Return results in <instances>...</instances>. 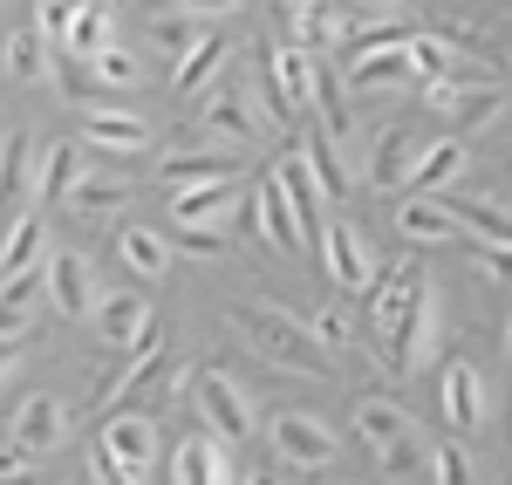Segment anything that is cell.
<instances>
[{
    "label": "cell",
    "instance_id": "obj_1",
    "mask_svg": "<svg viewBox=\"0 0 512 485\" xmlns=\"http://www.w3.org/2000/svg\"><path fill=\"white\" fill-rule=\"evenodd\" d=\"M233 328H246V342L280 369H301V376H328V349L315 342V328L301 322L294 308H280V301H246L233 308Z\"/></svg>",
    "mask_w": 512,
    "mask_h": 485
},
{
    "label": "cell",
    "instance_id": "obj_2",
    "mask_svg": "<svg viewBox=\"0 0 512 485\" xmlns=\"http://www.w3.org/2000/svg\"><path fill=\"white\" fill-rule=\"evenodd\" d=\"M321 103V55H308L301 41H274L267 48V117L301 123Z\"/></svg>",
    "mask_w": 512,
    "mask_h": 485
},
{
    "label": "cell",
    "instance_id": "obj_3",
    "mask_svg": "<svg viewBox=\"0 0 512 485\" xmlns=\"http://www.w3.org/2000/svg\"><path fill=\"white\" fill-rule=\"evenodd\" d=\"M267 445H274V458L294 465V472H328L335 451H342V438H335L321 417H308V410H274V417H267Z\"/></svg>",
    "mask_w": 512,
    "mask_h": 485
},
{
    "label": "cell",
    "instance_id": "obj_4",
    "mask_svg": "<svg viewBox=\"0 0 512 485\" xmlns=\"http://www.w3.org/2000/svg\"><path fill=\"white\" fill-rule=\"evenodd\" d=\"M383 349H390V363H403V369H431L437 363V349H444V301H437L431 281L417 287V301L403 308V322L383 335Z\"/></svg>",
    "mask_w": 512,
    "mask_h": 485
},
{
    "label": "cell",
    "instance_id": "obj_5",
    "mask_svg": "<svg viewBox=\"0 0 512 485\" xmlns=\"http://www.w3.org/2000/svg\"><path fill=\"white\" fill-rule=\"evenodd\" d=\"M246 219L260 226V240L280 246V253H308V240H315V226L301 219V205L287 199V185H280L274 171H260L253 178V192H246Z\"/></svg>",
    "mask_w": 512,
    "mask_h": 485
},
{
    "label": "cell",
    "instance_id": "obj_6",
    "mask_svg": "<svg viewBox=\"0 0 512 485\" xmlns=\"http://www.w3.org/2000/svg\"><path fill=\"white\" fill-rule=\"evenodd\" d=\"M192 397H198V417H205V431H212L219 445H239V438H253V404H246V390H239L226 369H198V376H192Z\"/></svg>",
    "mask_w": 512,
    "mask_h": 485
},
{
    "label": "cell",
    "instance_id": "obj_7",
    "mask_svg": "<svg viewBox=\"0 0 512 485\" xmlns=\"http://www.w3.org/2000/svg\"><path fill=\"white\" fill-rule=\"evenodd\" d=\"M321 274L342 287V294H369V281H376V260H369V246H362V233H355L349 219H321Z\"/></svg>",
    "mask_w": 512,
    "mask_h": 485
},
{
    "label": "cell",
    "instance_id": "obj_8",
    "mask_svg": "<svg viewBox=\"0 0 512 485\" xmlns=\"http://www.w3.org/2000/svg\"><path fill=\"white\" fill-rule=\"evenodd\" d=\"M424 103H431L437 117H451L458 130H485V123L506 110V89L499 82H424Z\"/></svg>",
    "mask_w": 512,
    "mask_h": 485
},
{
    "label": "cell",
    "instance_id": "obj_9",
    "mask_svg": "<svg viewBox=\"0 0 512 485\" xmlns=\"http://www.w3.org/2000/svg\"><path fill=\"white\" fill-rule=\"evenodd\" d=\"M287 14V41H301L308 55H328V48H349V0H301V7H280Z\"/></svg>",
    "mask_w": 512,
    "mask_h": 485
},
{
    "label": "cell",
    "instance_id": "obj_10",
    "mask_svg": "<svg viewBox=\"0 0 512 485\" xmlns=\"http://www.w3.org/2000/svg\"><path fill=\"white\" fill-rule=\"evenodd\" d=\"M7 431H14V445L21 451H62L69 445V404L55 397V390H35V397H21V410L7 417Z\"/></svg>",
    "mask_w": 512,
    "mask_h": 485
},
{
    "label": "cell",
    "instance_id": "obj_11",
    "mask_svg": "<svg viewBox=\"0 0 512 485\" xmlns=\"http://www.w3.org/2000/svg\"><path fill=\"white\" fill-rule=\"evenodd\" d=\"M437 410H444V424H451L458 438L485 431V376H478L472 363H444L437 369Z\"/></svg>",
    "mask_w": 512,
    "mask_h": 485
},
{
    "label": "cell",
    "instance_id": "obj_12",
    "mask_svg": "<svg viewBox=\"0 0 512 485\" xmlns=\"http://www.w3.org/2000/svg\"><path fill=\"white\" fill-rule=\"evenodd\" d=\"M417 287H424V267L417 260H390V267H376V281H369V328L376 335H390L396 322H403V308L417 301Z\"/></svg>",
    "mask_w": 512,
    "mask_h": 485
},
{
    "label": "cell",
    "instance_id": "obj_13",
    "mask_svg": "<svg viewBox=\"0 0 512 485\" xmlns=\"http://www.w3.org/2000/svg\"><path fill=\"white\" fill-rule=\"evenodd\" d=\"M96 445L117 458L130 479H144L151 472V458H158V424L144 417V410H110V424H103V438Z\"/></svg>",
    "mask_w": 512,
    "mask_h": 485
},
{
    "label": "cell",
    "instance_id": "obj_14",
    "mask_svg": "<svg viewBox=\"0 0 512 485\" xmlns=\"http://www.w3.org/2000/svg\"><path fill=\"white\" fill-rule=\"evenodd\" d=\"M41 281H48V301H55L62 315H96V301H103V287H96V267H89L82 253H48Z\"/></svg>",
    "mask_w": 512,
    "mask_h": 485
},
{
    "label": "cell",
    "instance_id": "obj_15",
    "mask_svg": "<svg viewBox=\"0 0 512 485\" xmlns=\"http://www.w3.org/2000/svg\"><path fill=\"white\" fill-rule=\"evenodd\" d=\"M171 485H239L233 479V458L212 431H185L178 451H171Z\"/></svg>",
    "mask_w": 512,
    "mask_h": 485
},
{
    "label": "cell",
    "instance_id": "obj_16",
    "mask_svg": "<svg viewBox=\"0 0 512 485\" xmlns=\"http://www.w3.org/2000/svg\"><path fill=\"white\" fill-rule=\"evenodd\" d=\"M89 322H96V335H103L110 349H130V342L151 328V294H144V287H110Z\"/></svg>",
    "mask_w": 512,
    "mask_h": 485
},
{
    "label": "cell",
    "instance_id": "obj_17",
    "mask_svg": "<svg viewBox=\"0 0 512 485\" xmlns=\"http://www.w3.org/2000/svg\"><path fill=\"white\" fill-rule=\"evenodd\" d=\"M396 233L417 240V246H451L465 226H458L451 205H437V192H403V199H396Z\"/></svg>",
    "mask_w": 512,
    "mask_h": 485
},
{
    "label": "cell",
    "instance_id": "obj_18",
    "mask_svg": "<svg viewBox=\"0 0 512 485\" xmlns=\"http://www.w3.org/2000/svg\"><path fill=\"white\" fill-rule=\"evenodd\" d=\"M239 205V178H212V185H178L171 192V226H226Z\"/></svg>",
    "mask_w": 512,
    "mask_h": 485
},
{
    "label": "cell",
    "instance_id": "obj_19",
    "mask_svg": "<svg viewBox=\"0 0 512 485\" xmlns=\"http://www.w3.org/2000/svg\"><path fill=\"white\" fill-rule=\"evenodd\" d=\"M403 82H417V76H410V41L349 55V89H355V96H383V89H403Z\"/></svg>",
    "mask_w": 512,
    "mask_h": 485
},
{
    "label": "cell",
    "instance_id": "obj_20",
    "mask_svg": "<svg viewBox=\"0 0 512 485\" xmlns=\"http://www.w3.org/2000/svg\"><path fill=\"white\" fill-rule=\"evenodd\" d=\"M82 178H89V151H82L76 137H62V144H48L41 164H35V199L41 205H62Z\"/></svg>",
    "mask_w": 512,
    "mask_h": 485
},
{
    "label": "cell",
    "instance_id": "obj_21",
    "mask_svg": "<svg viewBox=\"0 0 512 485\" xmlns=\"http://www.w3.org/2000/svg\"><path fill=\"white\" fill-rule=\"evenodd\" d=\"M48 267V219L41 212H21L14 226H7V240H0V274L7 281H28Z\"/></svg>",
    "mask_w": 512,
    "mask_h": 485
},
{
    "label": "cell",
    "instance_id": "obj_22",
    "mask_svg": "<svg viewBox=\"0 0 512 485\" xmlns=\"http://www.w3.org/2000/svg\"><path fill=\"white\" fill-rule=\"evenodd\" d=\"M465 171H472L465 137H437V144H424V151H417V164H410V185H403V192H444V185H458Z\"/></svg>",
    "mask_w": 512,
    "mask_h": 485
},
{
    "label": "cell",
    "instance_id": "obj_23",
    "mask_svg": "<svg viewBox=\"0 0 512 485\" xmlns=\"http://www.w3.org/2000/svg\"><path fill=\"white\" fill-rule=\"evenodd\" d=\"M82 144L130 158V151H151V123L130 117V110H89V117H82Z\"/></svg>",
    "mask_w": 512,
    "mask_h": 485
},
{
    "label": "cell",
    "instance_id": "obj_24",
    "mask_svg": "<svg viewBox=\"0 0 512 485\" xmlns=\"http://www.w3.org/2000/svg\"><path fill=\"white\" fill-rule=\"evenodd\" d=\"M294 144H301L308 171L321 178V192H328V199H342V192H349V151H342V144H335V137H328V130H321L315 117H301Z\"/></svg>",
    "mask_w": 512,
    "mask_h": 485
},
{
    "label": "cell",
    "instance_id": "obj_25",
    "mask_svg": "<svg viewBox=\"0 0 512 485\" xmlns=\"http://www.w3.org/2000/svg\"><path fill=\"white\" fill-rule=\"evenodd\" d=\"M417 417L396 404V397H355V410H349V438L355 445H369V451H383L390 438H403Z\"/></svg>",
    "mask_w": 512,
    "mask_h": 485
},
{
    "label": "cell",
    "instance_id": "obj_26",
    "mask_svg": "<svg viewBox=\"0 0 512 485\" xmlns=\"http://www.w3.org/2000/svg\"><path fill=\"white\" fill-rule=\"evenodd\" d=\"M21 192H35V144L0 137V226L21 219Z\"/></svg>",
    "mask_w": 512,
    "mask_h": 485
},
{
    "label": "cell",
    "instance_id": "obj_27",
    "mask_svg": "<svg viewBox=\"0 0 512 485\" xmlns=\"http://www.w3.org/2000/svg\"><path fill=\"white\" fill-rule=\"evenodd\" d=\"M198 130L219 137V144H253V110H246V89H212L205 110H198Z\"/></svg>",
    "mask_w": 512,
    "mask_h": 485
},
{
    "label": "cell",
    "instance_id": "obj_28",
    "mask_svg": "<svg viewBox=\"0 0 512 485\" xmlns=\"http://www.w3.org/2000/svg\"><path fill=\"white\" fill-rule=\"evenodd\" d=\"M410 164H417V137L390 123L383 137H376V151H369V185H383V192H403L410 185Z\"/></svg>",
    "mask_w": 512,
    "mask_h": 485
},
{
    "label": "cell",
    "instance_id": "obj_29",
    "mask_svg": "<svg viewBox=\"0 0 512 485\" xmlns=\"http://www.w3.org/2000/svg\"><path fill=\"white\" fill-rule=\"evenodd\" d=\"M117 260L137 274V281H164V274H171V240L151 233V226H123L117 233Z\"/></svg>",
    "mask_w": 512,
    "mask_h": 485
},
{
    "label": "cell",
    "instance_id": "obj_30",
    "mask_svg": "<svg viewBox=\"0 0 512 485\" xmlns=\"http://www.w3.org/2000/svg\"><path fill=\"white\" fill-rule=\"evenodd\" d=\"M110 41H117V21H110V7H103V0H82L76 28H69V41H62V62H96Z\"/></svg>",
    "mask_w": 512,
    "mask_h": 485
},
{
    "label": "cell",
    "instance_id": "obj_31",
    "mask_svg": "<svg viewBox=\"0 0 512 485\" xmlns=\"http://www.w3.org/2000/svg\"><path fill=\"white\" fill-rule=\"evenodd\" d=\"M62 205H69L76 219H117V212H130V185H123V178H103V171H89Z\"/></svg>",
    "mask_w": 512,
    "mask_h": 485
},
{
    "label": "cell",
    "instance_id": "obj_32",
    "mask_svg": "<svg viewBox=\"0 0 512 485\" xmlns=\"http://www.w3.org/2000/svg\"><path fill=\"white\" fill-rule=\"evenodd\" d=\"M219 69H226V41H219V35H205L198 48H185V55L171 62V89H178V96H198V89L219 76Z\"/></svg>",
    "mask_w": 512,
    "mask_h": 485
},
{
    "label": "cell",
    "instance_id": "obj_33",
    "mask_svg": "<svg viewBox=\"0 0 512 485\" xmlns=\"http://www.w3.org/2000/svg\"><path fill=\"white\" fill-rule=\"evenodd\" d=\"M451 212H458V226L478 246H512V205L506 199H465V205H451Z\"/></svg>",
    "mask_w": 512,
    "mask_h": 485
},
{
    "label": "cell",
    "instance_id": "obj_34",
    "mask_svg": "<svg viewBox=\"0 0 512 485\" xmlns=\"http://www.w3.org/2000/svg\"><path fill=\"white\" fill-rule=\"evenodd\" d=\"M158 178L178 192V185H212V178H233V158H219V151H171L158 164Z\"/></svg>",
    "mask_w": 512,
    "mask_h": 485
},
{
    "label": "cell",
    "instance_id": "obj_35",
    "mask_svg": "<svg viewBox=\"0 0 512 485\" xmlns=\"http://www.w3.org/2000/svg\"><path fill=\"white\" fill-rule=\"evenodd\" d=\"M151 48H164V55H185V48H198L205 41V28H198V14H185V7H164V14H151Z\"/></svg>",
    "mask_w": 512,
    "mask_h": 485
},
{
    "label": "cell",
    "instance_id": "obj_36",
    "mask_svg": "<svg viewBox=\"0 0 512 485\" xmlns=\"http://www.w3.org/2000/svg\"><path fill=\"white\" fill-rule=\"evenodd\" d=\"M376 458H383V472H390V479H417V472H431V438L410 424V431H403V438H390Z\"/></svg>",
    "mask_w": 512,
    "mask_h": 485
},
{
    "label": "cell",
    "instance_id": "obj_37",
    "mask_svg": "<svg viewBox=\"0 0 512 485\" xmlns=\"http://www.w3.org/2000/svg\"><path fill=\"white\" fill-rule=\"evenodd\" d=\"M48 69H55V55H48V41L41 35H7V76L14 82H48Z\"/></svg>",
    "mask_w": 512,
    "mask_h": 485
},
{
    "label": "cell",
    "instance_id": "obj_38",
    "mask_svg": "<svg viewBox=\"0 0 512 485\" xmlns=\"http://www.w3.org/2000/svg\"><path fill=\"white\" fill-rule=\"evenodd\" d=\"M28 281H35V274H28ZM28 281L0 287V335H7V342H21V335L35 328V287Z\"/></svg>",
    "mask_w": 512,
    "mask_h": 485
},
{
    "label": "cell",
    "instance_id": "obj_39",
    "mask_svg": "<svg viewBox=\"0 0 512 485\" xmlns=\"http://www.w3.org/2000/svg\"><path fill=\"white\" fill-rule=\"evenodd\" d=\"M451 55H458V48H451L444 35H410V76L417 82H444L451 76Z\"/></svg>",
    "mask_w": 512,
    "mask_h": 485
},
{
    "label": "cell",
    "instance_id": "obj_40",
    "mask_svg": "<svg viewBox=\"0 0 512 485\" xmlns=\"http://www.w3.org/2000/svg\"><path fill=\"white\" fill-rule=\"evenodd\" d=\"M89 76L110 82V89H137V82H144V62H137L130 48H117V41H110V48H103V55L89 62Z\"/></svg>",
    "mask_w": 512,
    "mask_h": 485
},
{
    "label": "cell",
    "instance_id": "obj_41",
    "mask_svg": "<svg viewBox=\"0 0 512 485\" xmlns=\"http://www.w3.org/2000/svg\"><path fill=\"white\" fill-rule=\"evenodd\" d=\"M431 485H472V458L458 451V438H431Z\"/></svg>",
    "mask_w": 512,
    "mask_h": 485
},
{
    "label": "cell",
    "instance_id": "obj_42",
    "mask_svg": "<svg viewBox=\"0 0 512 485\" xmlns=\"http://www.w3.org/2000/svg\"><path fill=\"white\" fill-rule=\"evenodd\" d=\"M76 14H82V0H41L35 35L48 41V48H62V41H69V28H76Z\"/></svg>",
    "mask_w": 512,
    "mask_h": 485
},
{
    "label": "cell",
    "instance_id": "obj_43",
    "mask_svg": "<svg viewBox=\"0 0 512 485\" xmlns=\"http://www.w3.org/2000/svg\"><path fill=\"white\" fill-rule=\"evenodd\" d=\"M308 328H315V342L328 349V356H342V349H355V328H349V315H342V308H321V315H315Z\"/></svg>",
    "mask_w": 512,
    "mask_h": 485
},
{
    "label": "cell",
    "instance_id": "obj_44",
    "mask_svg": "<svg viewBox=\"0 0 512 485\" xmlns=\"http://www.w3.org/2000/svg\"><path fill=\"white\" fill-rule=\"evenodd\" d=\"M171 240L185 246L192 260H219V253H226V233H219V226H171Z\"/></svg>",
    "mask_w": 512,
    "mask_h": 485
},
{
    "label": "cell",
    "instance_id": "obj_45",
    "mask_svg": "<svg viewBox=\"0 0 512 485\" xmlns=\"http://www.w3.org/2000/svg\"><path fill=\"white\" fill-rule=\"evenodd\" d=\"M0 485H35V451H21L14 438L0 445Z\"/></svg>",
    "mask_w": 512,
    "mask_h": 485
},
{
    "label": "cell",
    "instance_id": "obj_46",
    "mask_svg": "<svg viewBox=\"0 0 512 485\" xmlns=\"http://www.w3.org/2000/svg\"><path fill=\"white\" fill-rule=\"evenodd\" d=\"M89 479H96V485H137V479H130V472H123V465H117V458H110L103 445H89Z\"/></svg>",
    "mask_w": 512,
    "mask_h": 485
},
{
    "label": "cell",
    "instance_id": "obj_47",
    "mask_svg": "<svg viewBox=\"0 0 512 485\" xmlns=\"http://www.w3.org/2000/svg\"><path fill=\"white\" fill-rule=\"evenodd\" d=\"M478 267H485L492 281H512V246H478Z\"/></svg>",
    "mask_w": 512,
    "mask_h": 485
},
{
    "label": "cell",
    "instance_id": "obj_48",
    "mask_svg": "<svg viewBox=\"0 0 512 485\" xmlns=\"http://www.w3.org/2000/svg\"><path fill=\"white\" fill-rule=\"evenodd\" d=\"M164 7H185V14H198V21H205V14H239L246 0H164Z\"/></svg>",
    "mask_w": 512,
    "mask_h": 485
},
{
    "label": "cell",
    "instance_id": "obj_49",
    "mask_svg": "<svg viewBox=\"0 0 512 485\" xmlns=\"http://www.w3.org/2000/svg\"><path fill=\"white\" fill-rule=\"evenodd\" d=\"M403 7H410V0H349V14H376V21H390Z\"/></svg>",
    "mask_w": 512,
    "mask_h": 485
},
{
    "label": "cell",
    "instance_id": "obj_50",
    "mask_svg": "<svg viewBox=\"0 0 512 485\" xmlns=\"http://www.w3.org/2000/svg\"><path fill=\"white\" fill-rule=\"evenodd\" d=\"M14 356H21V342H7V335H0V376L14 369Z\"/></svg>",
    "mask_w": 512,
    "mask_h": 485
},
{
    "label": "cell",
    "instance_id": "obj_51",
    "mask_svg": "<svg viewBox=\"0 0 512 485\" xmlns=\"http://www.w3.org/2000/svg\"><path fill=\"white\" fill-rule=\"evenodd\" d=\"M239 485H280V472H267V465H260V472H246Z\"/></svg>",
    "mask_w": 512,
    "mask_h": 485
},
{
    "label": "cell",
    "instance_id": "obj_52",
    "mask_svg": "<svg viewBox=\"0 0 512 485\" xmlns=\"http://www.w3.org/2000/svg\"><path fill=\"white\" fill-rule=\"evenodd\" d=\"M506 363H512V328H506Z\"/></svg>",
    "mask_w": 512,
    "mask_h": 485
},
{
    "label": "cell",
    "instance_id": "obj_53",
    "mask_svg": "<svg viewBox=\"0 0 512 485\" xmlns=\"http://www.w3.org/2000/svg\"><path fill=\"white\" fill-rule=\"evenodd\" d=\"M280 7H301V0H280Z\"/></svg>",
    "mask_w": 512,
    "mask_h": 485
},
{
    "label": "cell",
    "instance_id": "obj_54",
    "mask_svg": "<svg viewBox=\"0 0 512 485\" xmlns=\"http://www.w3.org/2000/svg\"><path fill=\"white\" fill-rule=\"evenodd\" d=\"M103 7H117V0H103Z\"/></svg>",
    "mask_w": 512,
    "mask_h": 485
}]
</instances>
